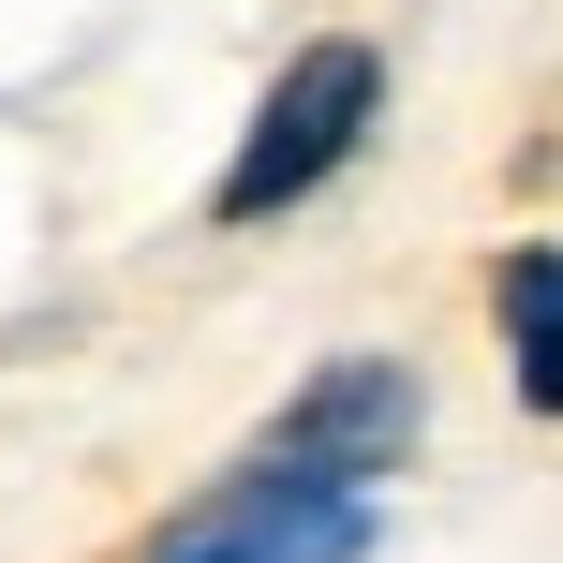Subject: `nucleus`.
<instances>
[{"label": "nucleus", "mask_w": 563, "mask_h": 563, "mask_svg": "<svg viewBox=\"0 0 563 563\" xmlns=\"http://www.w3.org/2000/svg\"><path fill=\"white\" fill-rule=\"evenodd\" d=\"M371 119H386V45H356V30L297 45L267 75V104L238 119V164L208 178V223H282V208H311L371 148Z\"/></svg>", "instance_id": "nucleus-1"}, {"label": "nucleus", "mask_w": 563, "mask_h": 563, "mask_svg": "<svg viewBox=\"0 0 563 563\" xmlns=\"http://www.w3.org/2000/svg\"><path fill=\"white\" fill-rule=\"evenodd\" d=\"M356 549H371V489L297 475V460H238V475L194 489L134 563H356Z\"/></svg>", "instance_id": "nucleus-2"}, {"label": "nucleus", "mask_w": 563, "mask_h": 563, "mask_svg": "<svg viewBox=\"0 0 563 563\" xmlns=\"http://www.w3.org/2000/svg\"><path fill=\"white\" fill-rule=\"evenodd\" d=\"M416 430H430V400H416V371H400V356H327V371H311V386L267 416V445H253V460H297V475L371 489L400 445H416Z\"/></svg>", "instance_id": "nucleus-3"}, {"label": "nucleus", "mask_w": 563, "mask_h": 563, "mask_svg": "<svg viewBox=\"0 0 563 563\" xmlns=\"http://www.w3.org/2000/svg\"><path fill=\"white\" fill-rule=\"evenodd\" d=\"M489 311H505V356H519V400L563 416V238H519L489 267Z\"/></svg>", "instance_id": "nucleus-4"}]
</instances>
